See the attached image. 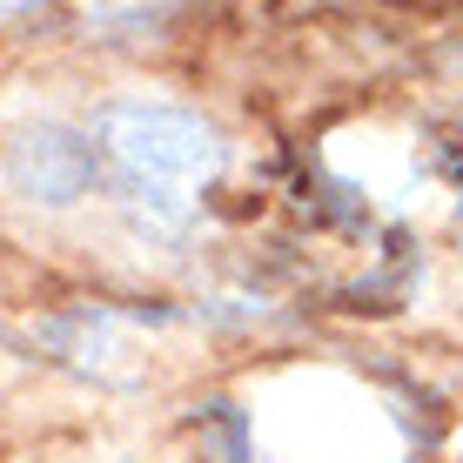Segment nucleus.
<instances>
[{
    "label": "nucleus",
    "instance_id": "nucleus-1",
    "mask_svg": "<svg viewBox=\"0 0 463 463\" xmlns=\"http://www.w3.org/2000/svg\"><path fill=\"white\" fill-rule=\"evenodd\" d=\"M101 135H108V148H115V162L135 175L141 188H162V195L195 188V182H209V175L222 168V141L195 115H182V108L128 101V108L108 115Z\"/></svg>",
    "mask_w": 463,
    "mask_h": 463
},
{
    "label": "nucleus",
    "instance_id": "nucleus-2",
    "mask_svg": "<svg viewBox=\"0 0 463 463\" xmlns=\"http://www.w3.org/2000/svg\"><path fill=\"white\" fill-rule=\"evenodd\" d=\"M81 175H88V155L74 148L68 135H27L21 148H14V182L21 188H34V195H74L81 188Z\"/></svg>",
    "mask_w": 463,
    "mask_h": 463
}]
</instances>
